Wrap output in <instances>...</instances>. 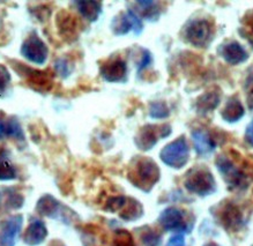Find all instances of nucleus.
I'll use <instances>...</instances> for the list:
<instances>
[{
	"label": "nucleus",
	"instance_id": "obj_6",
	"mask_svg": "<svg viewBox=\"0 0 253 246\" xmlns=\"http://www.w3.org/2000/svg\"><path fill=\"white\" fill-rule=\"evenodd\" d=\"M185 37L194 46H206L211 39V23L206 20H193L186 26Z\"/></svg>",
	"mask_w": 253,
	"mask_h": 246
},
{
	"label": "nucleus",
	"instance_id": "obj_18",
	"mask_svg": "<svg viewBox=\"0 0 253 246\" xmlns=\"http://www.w3.org/2000/svg\"><path fill=\"white\" fill-rule=\"evenodd\" d=\"M30 73H27V80L28 83L32 86L34 89L39 90H49L52 84V80H51L49 75L45 72L41 71H34L29 70Z\"/></svg>",
	"mask_w": 253,
	"mask_h": 246
},
{
	"label": "nucleus",
	"instance_id": "obj_17",
	"mask_svg": "<svg viewBox=\"0 0 253 246\" xmlns=\"http://www.w3.org/2000/svg\"><path fill=\"white\" fill-rule=\"evenodd\" d=\"M194 148L200 155H207L215 149V143L207 132L203 129H197L192 133Z\"/></svg>",
	"mask_w": 253,
	"mask_h": 246
},
{
	"label": "nucleus",
	"instance_id": "obj_4",
	"mask_svg": "<svg viewBox=\"0 0 253 246\" xmlns=\"http://www.w3.org/2000/svg\"><path fill=\"white\" fill-rule=\"evenodd\" d=\"M216 166L221 172L225 183L231 190L243 189L246 186V177L230 160L225 156H220L216 160Z\"/></svg>",
	"mask_w": 253,
	"mask_h": 246
},
{
	"label": "nucleus",
	"instance_id": "obj_8",
	"mask_svg": "<svg viewBox=\"0 0 253 246\" xmlns=\"http://www.w3.org/2000/svg\"><path fill=\"white\" fill-rule=\"evenodd\" d=\"M111 27L116 35H125L131 30H133L136 35H139L143 29L141 20L138 18V15L132 9H128L126 13H122L117 18H115L111 23Z\"/></svg>",
	"mask_w": 253,
	"mask_h": 246
},
{
	"label": "nucleus",
	"instance_id": "obj_32",
	"mask_svg": "<svg viewBox=\"0 0 253 246\" xmlns=\"http://www.w3.org/2000/svg\"><path fill=\"white\" fill-rule=\"evenodd\" d=\"M7 135L14 136L15 139H23L22 129H21V127H20L18 122L9 121L7 123Z\"/></svg>",
	"mask_w": 253,
	"mask_h": 246
},
{
	"label": "nucleus",
	"instance_id": "obj_1",
	"mask_svg": "<svg viewBox=\"0 0 253 246\" xmlns=\"http://www.w3.org/2000/svg\"><path fill=\"white\" fill-rule=\"evenodd\" d=\"M129 180L142 191H150L160 178V169L150 159L139 160L129 172Z\"/></svg>",
	"mask_w": 253,
	"mask_h": 246
},
{
	"label": "nucleus",
	"instance_id": "obj_20",
	"mask_svg": "<svg viewBox=\"0 0 253 246\" xmlns=\"http://www.w3.org/2000/svg\"><path fill=\"white\" fill-rule=\"evenodd\" d=\"M142 214L143 209L141 204L134 199H131V198H127V201H126L124 207L119 211L121 217L126 221H134L141 216Z\"/></svg>",
	"mask_w": 253,
	"mask_h": 246
},
{
	"label": "nucleus",
	"instance_id": "obj_37",
	"mask_svg": "<svg viewBox=\"0 0 253 246\" xmlns=\"http://www.w3.org/2000/svg\"><path fill=\"white\" fill-rule=\"evenodd\" d=\"M7 135V124L0 121V140Z\"/></svg>",
	"mask_w": 253,
	"mask_h": 246
},
{
	"label": "nucleus",
	"instance_id": "obj_21",
	"mask_svg": "<svg viewBox=\"0 0 253 246\" xmlns=\"http://www.w3.org/2000/svg\"><path fill=\"white\" fill-rule=\"evenodd\" d=\"M79 12L89 21H96L101 13L102 4L98 1H77Z\"/></svg>",
	"mask_w": 253,
	"mask_h": 246
},
{
	"label": "nucleus",
	"instance_id": "obj_2",
	"mask_svg": "<svg viewBox=\"0 0 253 246\" xmlns=\"http://www.w3.org/2000/svg\"><path fill=\"white\" fill-rule=\"evenodd\" d=\"M185 187L190 192L205 197L214 192L216 189V184H215L214 177L207 169L196 168L187 173Z\"/></svg>",
	"mask_w": 253,
	"mask_h": 246
},
{
	"label": "nucleus",
	"instance_id": "obj_10",
	"mask_svg": "<svg viewBox=\"0 0 253 246\" xmlns=\"http://www.w3.org/2000/svg\"><path fill=\"white\" fill-rule=\"evenodd\" d=\"M126 73H127V66H126L125 61L119 58L109 61L101 67L102 77L109 82L124 81L126 79Z\"/></svg>",
	"mask_w": 253,
	"mask_h": 246
},
{
	"label": "nucleus",
	"instance_id": "obj_34",
	"mask_svg": "<svg viewBox=\"0 0 253 246\" xmlns=\"http://www.w3.org/2000/svg\"><path fill=\"white\" fill-rule=\"evenodd\" d=\"M166 246H185V238L183 235H176L169 239Z\"/></svg>",
	"mask_w": 253,
	"mask_h": 246
},
{
	"label": "nucleus",
	"instance_id": "obj_33",
	"mask_svg": "<svg viewBox=\"0 0 253 246\" xmlns=\"http://www.w3.org/2000/svg\"><path fill=\"white\" fill-rule=\"evenodd\" d=\"M245 90H246V100H248L249 108L253 109V74H250L248 80H246Z\"/></svg>",
	"mask_w": 253,
	"mask_h": 246
},
{
	"label": "nucleus",
	"instance_id": "obj_11",
	"mask_svg": "<svg viewBox=\"0 0 253 246\" xmlns=\"http://www.w3.org/2000/svg\"><path fill=\"white\" fill-rule=\"evenodd\" d=\"M23 206V197L11 187L0 190V215L11 210L19 209Z\"/></svg>",
	"mask_w": 253,
	"mask_h": 246
},
{
	"label": "nucleus",
	"instance_id": "obj_9",
	"mask_svg": "<svg viewBox=\"0 0 253 246\" xmlns=\"http://www.w3.org/2000/svg\"><path fill=\"white\" fill-rule=\"evenodd\" d=\"M23 217L16 215L7 218L1 223V236H0V246H14L16 238L21 232Z\"/></svg>",
	"mask_w": 253,
	"mask_h": 246
},
{
	"label": "nucleus",
	"instance_id": "obj_30",
	"mask_svg": "<svg viewBox=\"0 0 253 246\" xmlns=\"http://www.w3.org/2000/svg\"><path fill=\"white\" fill-rule=\"evenodd\" d=\"M141 241L145 246H160L161 237L155 231L148 229L141 235Z\"/></svg>",
	"mask_w": 253,
	"mask_h": 246
},
{
	"label": "nucleus",
	"instance_id": "obj_27",
	"mask_svg": "<svg viewBox=\"0 0 253 246\" xmlns=\"http://www.w3.org/2000/svg\"><path fill=\"white\" fill-rule=\"evenodd\" d=\"M115 246H135V243L129 232L125 230H119L116 234Z\"/></svg>",
	"mask_w": 253,
	"mask_h": 246
},
{
	"label": "nucleus",
	"instance_id": "obj_12",
	"mask_svg": "<svg viewBox=\"0 0 253 246\" xmlns=\"http://www.w3.org/2000/svg\"><path fill=\"white\" fill-rule=\"evenodd\" d=\"M218 52L223 59L227 61V63L231 65H237L244 63L245 60H248L249 54L244 50L241 44L237 42H230L227 44H223L220 49H218Z\"/></svg>",
	"mask_w": 253,
	"mask_h": 246
},
{
	"label": "nucleus",
	"instance_id": "obj_14",
	"mask_svg": "<svg viewBox=\"0 0 253 246\" xmlns=\"http://www.w3.org/2000/svg\"><path fill=\"white\" fill-rule=\"evenodd\" d=\"M47 236V230L45 224L42 221L35 220L27 228L23 241L29 246H37L45 241Z\"/></svg>",
	"mask_w": 253,
	"mask_h": 246
},
{
	"label": "nucleus",
	"instance_id": "obj_25",
	"mask_svg": "<svg viewBox=\"0 0 253 246\" xmlns=\"http://www.w3.org/2000/svg\"><path fill=\"white\" fill-rule=\"evenodd\" d=\"M16 177L14 166L7 160L0 161V180H11Z\"/></svg>",
	"mask_w": 253,
	"mask_h": 246
},
{
	"label": "nucleus",
	"instance_id": "obj_3",
	"mask_svg": "<svg viewBox=\"0 0 253 246\" xmlns=\"http://www.w3.org/2000/svg\"><path fill=\"white\" fill-rule=\"evenodd\" d=\"M190 156V148L184 136L167 145L161 152V160L167 165L175 169H180L187 163Z\"/></svg>",
	"mask_w": 253,
	"mask_h": 246
},
{
	"label": "nucleus",
	"instance_id": "obj_36",
	"mask_svg": "<svg viewBox=\"0 0 253 246\" xmlns=\"http://www.w3.org/2000/svg\"><path fill=\"white\" fill-rule=\"evenodd\" d=\"M150 60H152V58H150V54L147 52V51H145V52H143L142 59H141V61H140V64H139V66H138L139 71L142 70L143 67L148 66V64L150 63Z\"/></svg>",
	"mask_w": 253,
	"mask_h": 246
},
{
	"label": "nucleus",
	"instance_id": "obj_19",
	"mask_svg": "<svg viewBox=\"0 0 253 246\" xmlns=\"http://www.w3.org/2000/svg\"><path fill=\"white\" fill-rule=\"evenodd\" d=\"M244 116V108L237 98H230L222 110V117L225 122L235 123Z\"/></svg>",
	"mask_w": 253,
	"mask_h": 246
},
{
	"label": "nucleus",
	"instance_id": "obj_5",
	"mask_svg": "<svg viewBox=\"0 0 253 246\" xmlns=\"http://www.w3.org/2000/svg\"><path fill=\"white\" fill-rule=\"evenodd\" d=\"M171 133L169 125L154 126L148 125L140 129L135 138V143L141 150L152 149L161 138H166Z\"/></svg>",
	"mask_w": 253,
	"mask_h": 246
},
{
	"label": "nucleus",
	"instance_id": "obj_31",
	"mask_svg": "<svg viewBox=\"0 0 253 246\" xmlns=\"http://www.w3.org/2000/svg\"><path fill=\"white\" fill-rule=\"evenodd\" d=\"M54 68H56V72L60 75L61 78H67L68 75L71 74L70 64H68L67 60L63 59V58L56 61V64H54Z\"/></svg>",
	"mask_w": 253,
	"mask_h": 246
},
{
	"label": "nucleus",
	"instance_id": "obj_23",
	"mask_svg": "<svg viewBox=\"0 0 253 246\" xmlns=\"http://www.w3.org/2000/svg\"><path fill=\"white\" fill-rule=\"evenodd\" d=\"M220 96L217 93H207L201 96L197 102V109L200 114H207L217 107Z\"/></svg>",
	"mask_w": 253,
	"mask_h": 246
},
{
	"label": "nucleus",
	"instance_id": "obj_29",
	"mask_svg": "<svg viewBox=\"0 0 253 246\" xmlns=\"http://www.w3.org/2000/svg\"><path fill=\"white\" fill-rule=\"evenodd\" d=\"M11 82V74L4 65H0V97L4 96Z\"/></svg>",
	"mask_w": 253,
	"mask_h": 246
},
{
	"label": "nucleus",
	"instance_id": "obj_24",
	"mask_svg": "<svg viewBox=\"0 0 253 246\" xmlns=\"http://www.w3.org/2000/svg\"><path fill=\"white\" fill-rule=\"evenodd\" d=\"M159 2L155 1H136V6H138L139 12L146 20L149 21H154L160 16V8L157 7Z\"/></svg>",
	"mask_w": 253,
	"mask_h": 246
},
{
	"label": "nucleus",
	"instance_id": "obj_13",
	"mask_svg": "<svg viewBox=\"0 0 253 246\" xmlns=\"http://www.w3.org/2000/svg\"><path fill=\"white\" fill-rule=\"evenodd\" d=\"M159 221L161 225L168 231L180 230V229L185 228L183 213L173 207L167 208L166 210H163L160 215Z\"/></svg>",
	"mask_w": 253,
	"mask_h": 246
},
{
	"label": "nucleus",
	"instance_id": "obj_39",
	"mask_svg": "<svg viewBox=\"0 0 253 246\" xmlns=\"http://www.w3.org/2000/svg\"><path fill=\"white\" fill-rule=\"evenodd\" d=\"M205 246H218L217 244H214V243H210V244H207V245H205Z\"/></svg>",
	"mask_w": 253,
	"mask_h": 246
},
{
	"label": "nucleus",
	"instance_id": "obj_28",
	"mask_svg": "<svg viewBox=\"0 0 253 246\" xmlns=\"http://www.w3.org/2000/svg\"><path fill=\"white\" fill-rule=\"evenodd\" d=\"M127 201V198L125 197H114L110 198L108 200L107 206H105V209L109 211H112V213H119L122 210V208L124 207V205Z\"/></svg>",
	"mask_w": 253,
	"mask_h": 246
},
{
	"label": "nucleus",
	"instance_id": "obj_16",
	"mask_svg": "<svg viewBox=\"0 0 253 246\" xmlns=\"http://www.w3.org/2000/svg\"><path fill=\"white\" fill-rule=\"evenodd\" d=\"M220 221L228 230H236L242 223V214L237 207L228 204L224 207H222Z\"/></svg>",
	"mask_w": 253,
	"mask_h": 246
},
{
	"label": "nucleus",
	"instance_id": "obj_15",
	"mask_svg": "<svg viewBox=\"0 0 253 246\" xmlns=\"http://www.w3.org/2000/svg\"><path fill=\"white\" fill-rule=\"evenodd\" d=\"M36 209L41 215H43V216L57 218V217H59V215L63 214L64 207L61 206V205L59 204V201H58L56 198L46 194V196L42 197L39 200V203H37V206H36Z\"/></svg>",
	"mask_w": 253,
	"mask_h": 246
},
{
	"label": "nucleus",
	"instance_id": "obj_22",
	"mask_svg": "<svg viewBox=\"0 0 253 246\" xmlns=\"http://www.w3.org/2000/svg\"><path fill=\"white\" fill-rule=\"evenodd\" d=\"M58 28L60 30L61 35L65 37H72L75 36V32H77V23L73 16L65 12H60L57 19Z\"/></svg>",
	"mask_w": 253,
	"mask_h": 246
},
{
	"label": "nucleus",
	"instance_id": "obj_26",
	"mask_svg": "<svg viewBox=\"0 0 253 246\" xmlns=\"http://www.w3.org/2000/svg\"><path fill=\"white\" fill-rule=\"evenodd\" d=\"M149 115L153 118H166L169 116V109H168L167 104L163 103V102H155V103L150 105Z\"/></svg>",
	"mask_w": 253,
	"mask_h": 246
},
{
	"label": "nucleus",
	"instance_id": "obj_38",
	"mask_svg": "<svg viewBox=\"0 0 253 246\" xmlns=\"http://www.w3.org/2000/svg\"><path fill=\"white\" fill-rule=\"evenodd\" d=\"M248 25L250 27V29H251V33H252V36H253V15L250 16L248 19Z\"/></svg>",
	"mask_w": 253,
	"mask_h": 246
},
{
	"label": "nucleus",
	"instance_id": "obj_7",
	"mask_svg": "<svg viewBox=\"0 0 253 246\" xmlns=\"http://www.w3.org/2000/svg\"><path fill=\"white\" fill-rule=\"evenodd\" d=\"M22 56L34 64L43 65L47 59V46L37 35L30 36L21 47Z\"/></svg>",
	"mask_w": 253,
	"mask_h": 246
},
{
	"label": "nucleus",
	"instance_id": "obj_35",
	"mask_svg": "<svg viewBox=\"0 0 253 246\" xmlns=\"http://www.w3.org/2000/svg\"><path fill=\"white\" fill-rule=\"evenodd\" d=\"M245 138H246V141H248L251 146H253V121L250 123L248 128H246Z\"/></svg>",
	"mask_w": 253,
	"mask_h": 246
}]
</instances>
